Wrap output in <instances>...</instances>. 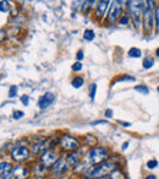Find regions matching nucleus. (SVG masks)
I'll return each instance as SVG.
<instances>
[{
    "instance_id": "nucleus-5",
    "label": "nucleus",
    "mask_w": 159,
    "mask_h": 179,
    "mask_svg": "<svg viewBox=\"0 0 159 179\" xmlns=\"http://www.w3.org/2000/svg\"><path fill=\"white\" fill-rule=\"evenodd\" d=\"M121 11H122V6L120 0H113L110 9L108 11V21L109 23H115L116 21L119 20V17L121 16Z\"/></svg>"
},
{
    "instance_id": "nucleus-16",
    "label": "nucleus",
    "mask_w": 159,
    "mask_h": 179,
    "mask_svg": "<svg viewBox=\"0 0 159 179\" xmlns=\"http://www.w3.org/2000/svg\"><path fill=\"white\" fill-rule=\"evenodd\" d=\"M97 1H98V0H85L83 6H82V11H83V13H88V11L96 5Z\"/></svg>"
},
{
    "instance_id": "nucleus-12",
    "label": "nucleus",
    "mask_w": 159,
    "mask_h": 179,
    "mask_svg": "<svg viewBox=\"0 0 159 179\" xmlns=\"http://www.w3.org/2000/svg\"><path fill=\"white\" fill-rule=\"evenodd\" d=\"M65 160H66L67 167L70 168V167H73L75 164L80 161V155H78L77 152H73V153H71V155H69L67 157H65Z\"/></svg>"
},
{
    "instance_id": "nucleus-36",
    "label": "nucleus",
    "mask_w": 159,
    "mask_h": 179,
    "mask_svg": "<svg viewBox=\"0 0 159 179\" xmlns=\"http://www.w3.org/2000/svg\"><path fill=\"white\" fill-rule=\"evenodd\" d=\"M4 37H5V31L0 30V41H2Z\"/></svg>"
},
{
    "instance_id": "nucleus-14",
    "label": "nucleus",
    "mask_w": 159,
    "mask_h": 179,
    "mask_svg": "<svg viewBox=\"0 0 159 179\" xmlns=\"http://www.w3.org/2000/svg\"><path fill=\"white\" fill-rule=\"evenodd\" d=\"M14 174L16 178H26L28 173L23 167H16L14 169Z\"/></svg>"
},
{
    "instance_id": "nucleus-42",
    "label": "nucleus",
    "mask_w": 159,
    "mask_h": 179,
    "mask_svg": "<svg viewBox=\"0 0 159 179\" xmlns=\"http://www.w3.org/2000/svg\"><path fill=\"white\" fill-rule=\"evenodd\" d=\"M101 179H104V178H101Z\"/></svg>"
},
{
    "instance_id": "nucleus-27",
    "label": "nucleus",
    "mask_w": 159,
    "mask_h": 179,
    "mask_svg": "<svg viewBox=\"0 0 159 179\" xmlns=\"http://www.w3.org/2000/svg\"><path fill=\"white\" fill-rule=\"evenodd\" d=\"M117 81H135V77L130 75H125V76H120Z\"/></svg>"
},
{
    "instance_id": "nucleus-20",
    "label": "nucleus",
    "mask_w": 159,
    "mask_h": 179,
    "mask_svg": "<svg viewBox=\"0 0 159 179\" xmlns=\"http://www.w3.org/2000/svg\"><path fill=\"white\" fill-rule=\"evenodd\" d=\"M154 23H156V28L159 33V5H156L154 8Z\"/></svg>"
},
{
    "instance_id": "nucleus-40",
    "label": "nucleus",
    "mask_w": 159,
    "mask_h": 179,
    "mask_svg": "<svg viewBox=\"0 0 159 179\" xmlns=\"http://www.w3.org/2000/svg\"><path fill=\"white\" fill-rule=\"evenodd\" d=\"M157 55H158V57H159V48H158V49H157Z\"/></svg>"
},
{
    "instance_id": "nucleus-23",
    "label": "nucleus",
    "mask_w": 159,
    "mask_h": 179,
    "mask_svg": "<svg viewBox=\"0 0 159 179\" xmlns=\"http://www.w3.org/2000/svg\"><path fill=\"white\" fill-rule=\"evenodd\" d=\"M94 32L92 30H86L85 31V33H83V38L86 39V41H93L94 39Z\"/></svg>"
},
{
    "instance_id": "nucleus-32",
    "label": "nucleus",
    "mask_w": 159,
    "mask_h": 179,
    "mask_svg": "<svg viewBox=\"0 0 159 179\" xmlns=\"http://www.w3.org/2000/svg\"><path fill=\"white\" fill-rule=\"evenodd\" d=\"M21 102L25 105H28V96H22V97H21Z\"/></svg>"
},
{
    "instance_id": "nucleus-13",
    "label": "nucleus",
    "mask_w": 159,
    "mask_h": 179,
    "mask_svg": "<svg viewBox=\"0 0 159 179\" xmlns=\"http://www.w3.org/2000/svg\"><path fill=\"white\" fill-rule=\"evenodd\" d=\"M12 172V166L9 162H2L0 163V176H6V174H11Z\"/></svg>"
},
{
    "instance_id": "nucleus-11",
    "label": "nucleus",
    "mask_w": 159,
    "mask_h": 179,
    "mask_svg": "<svg viewBox=\"0 0 159 179\" xmlns=\"http://www.w3.org/2000/svg\"><path fill=\"white\" fill-rule=\"evenodd\" d=\"M53 102H54V95L50 93V92H47L45 95L42 96L41 101H39V107H41L42 109H45L47 107H49Z\"/></svg>"
},
{
    "instance_id": "nucleus-26",
    "label": "nucleus",
    "mask_w": 159,
    "mask_h": 179,
    "mask_svg": "<svg viewBox=\"0 0 159 179\" xmlns=\"http://www.w3.org/2000/svg\"><path fill=\"white\" fill-rule=\"evenodd\" d=\"M135 90H136L137 92H141V93H143V95H148V93H149V90L147 89L146 86H143V85L136 86V87H135Z\"/></svg>"
},
{
    "instance_id": "nucleus-4",
    "label": "nucleus",
    "mask_w": 159,
    "mask_h": 179,
    "mask_svg": "<svg viewBox=\"0 0 159 179\" xmlns=\"http://www.w3.org/2000/svg\"><path fill=\"white\" fill-rule=\"evenodd\" d=\"M115 164L113 163V162H103L101 163L97 168H93V171L89 173V177L91 178H105V177H108L114 169H115Z\"/></svg>"
},
{
    "instance_id": "nucleus-22",
    "label": "nucleus",
    "mask_w": 159,
    "mask_h": 179,
    "mask_svg": "<svg viewBox=\"0 0 159 179\" xmlns=\"http://www.w3.org/2000/svg\"><path fill=\"white\" fill-rule=\"evenodd\" d=\"M142 65H143V68L145 69H151L153 65H154V59L153 58H146L145 60H143V63H142Z\"/></svg>"
},
{
    "instance_id": "nucleus-19",
    "label": "nucleus",
    "mask_w": 159,
    "mask_h": 179,
    "mask_svg": "<svg viewBox=\"0 0 159 179\" xmlns=\"http://www.w3.org/2000/svg\"><path fill=\"white\" fill-rule=\"evenodd\" d=\"M10 8H11V5H10V3L7 0H1L0 1V11L7 13L10 10Z\"/></svg>"
},
{
    "instance_id": "nucleus-34",
    "label": "nucleus",
    "mask_w": 159,
    "mask_h": 179,
    "mask_svg": "<svg viewBox=\"0 0 159 179\" xmlns=\"http://www.w3.org/2000/svg\"><path fill=\"white\" fill-rule=\"evenodd\" d=\"M82 58H83V52L78 50V53H77V60H82Z\"/></svg>"
},
{
    "instance_id": "nucleus-17",
    "label": "nucleus",
    "mask_w": 159,
    "mask_h": 179,
    "mask_svg": "<svg viewBox=\"0 0 159 179\" xmlns=\"http://www.w3.org/2000/svg\"><path fill=\"white\" fill-rule=\"evenodd\" d=\"M127 55L130 58H140L142 55V52L140 49H137V48H131L130 50L127 52Z\"/></svg>"
},
{
    "instance_id": "nucleus-8",
    "label": "nucleus",
    "mask_w": 159,
    "mask_h": 179,
    "mask_svg": "<svg viewBox=\"0 0 159 179\" xmlns=\"http://www.w3.org/2000/svg\"><path fill=\"white\" fill-rule=\"evenodd\" d=\"M58 161V157H57V153L55 152H52V151H48L45 152L44 155H42L41 157V162L44 167H49V166H53Z\"/></svg>"
},
{
    "instance_id": "nucleus-30",
    "label": "nucleus",
    "mask_w": 159,
    "mask_h": 179,
    "mask_svg": "<svg viewBox=\"0 0 159 179\" xmlns=\"http://www.w3.org/2000/svg\"><path fill=\"white\" fill-rule=\"evenodd\" d=\"M17 95V86H12L9 92V97H15Z\"/></svg>"
},
{
    "instance_id": "nucleus-25",
    "label": "nucleus",
    "mask_w": 159,
    "mask_h": 179,
    "mask_svg": "<svg viewBox=\"0 0 159 179\" xmlns=\"http://www.w3.org/2000/svg\"><path fill=\"white\" fill-rule=\"evenodd\" d=\"M96 91H97V85L96 84H92L89 86V96H91V100H94L96 97Z\"/></svg>"
},
{
    "instance_id": "nucleus-41",
    "label": "nucleus",
    "mask_w": 159,
    "mask_h": 179,
    "mask_svg": "<svg viewBox=\"0 0 159 179\" xmlns=\"http://www.w3.org/2000/svg\"><path fill=\"white\" fill-rule=\"evenodd\" d=\"M158 92H159V86H158Z\"/></svg>"
},
{
    "instance_id": "nucleus-10",
    "label": "nucleus",
    "mask_w": 159,
    "mask_h": 179,
    "mask_svg": "<svg viewBox=\"0 0 159 179\" xmlns=\"http://www.w3.org/2000/svg\"><path fill=\"white\" fill-rule=\"evenodd\" d=\"M110 1L112 0H98V6H97V11H96V15L98 17H103V16L107 14L108 11V8L110 5Z\"/></svg>"
},
{
    "instance_id": "nucleus-28",
    "label": "nucleus",
    "mask_w": 159,
    "mask_h": 179,
    "mask_svg": "<svg viewBox=\"0 0 159 179\" xmlns=\"http://www.w3.org/2000/svg\"><path fill=\"white\" fill-rule=\"evenodd\" d=\"M157 166H158V162H157L156 160H151V161L147 162V167H148L149 169H154Z\"/></svg>"
},
{
    "instance_id": "nucleus-33",
    "label": "nucleus",
    "mask_w": 159,
    "mask_h": 179,
    "mask_svg": "<svg viewBox=\"0 0 159 179\" xmlns=\"http://www.w3.org/2000/svg\"><path fill=\"white\" fill-rule=\"evenodd\" d=\"M21 117H23V113H22V112H15L14 113V119H18V118H21Z\"/></svg>"
},
{
    "instance_id": "nucleus-37",
    "label": "nucleus",
    "mask_w": 159,
    "mask_h": 179,
    "mask_svg": "<svg viewBox=\"0 0 159 179\" xmlns=\"http://www.w3.org/2000/svg\"><path fill=\"white\" fill-rule=\"evenodd\" d=\"M0 179H11V174H6V176H1Z\"/></svg>"
},
{
    "instance_id": "nucleus-24",
    "label": "nucleus",
    "mask_w": 159,
    "mask_h": 179,
    "mask_svg": "<svg viewBox=\"0 0 159 179\" xmlns=\"http://www.w3.org/2000/svg\"><path fill=\"white\" fill-rule=\"evenodd\" d=\"M44 150H45L44 144H37V145H33V147H32V151L34 153H41V152H43Z\"/></svg>"
},
{
    "instance_id": "nucleus-9",
    "label": "nucleus",
    "mask_w": 159,
    "mask_h": 179,
    "mask_svg": "<svg viewBox=\"0 0 159 179\" xmlns=\"http://www.w3.org/2000/svg\"><path fill=\"white\" fill-rule=\"evenodd\" d=\"M66 169H69V167H67L65 158H59L58 161L53 164V173L54 174H62Z\"/></svg>"
},
{
    "instance_id": "nucleus-31",
    "label": "nucleus",
    "mask_w": 159,
    "mask_h": 179,
    "mask_svg": "<svg viewBox=\"0 0 159 179\" xmlns=\"http://www.w3.org/2000/svg\"><path fill=\"white\" fill-rule=\"evenodd\" d=\"M120 3H121V6H122V8H127V9H129V6H130V4H131V0H120Z\"/></svg>"
},
{
    "instance_id": "nucleus-29",
    "label": "nucleus",
    "mask_w": 159,
    "mask_h": 179,
    "mask_svg": "<svg viewBox=\"0 0 159 179\" xmlns=\"http://www.w3.org/2000/svg\"><path fill=\"white\" fill-rule=\"evenodd\" d=\"M72 70L73 71H81L82 70V64L80 61H76L75 64H72Z\"/></svg>"
},
{
    "instance_id": "nucleus-21",
    "label": "nucleus",
    "mask_w": 159,
    "mask_h": 179,
    "mask_svg": "<svg viewBox=\"0 0 159 179\" xmlns=\"http://www.w3.org/2000/svg\"><path fill=\"white\" fill-rule=\"evenodd\" d=\"M119 25L120 26H126L129 22H130V16L129 15H121L119 17Z\"/></svg>"
},
{
    "instance_id": "nucleus-2",
    "label": "nucleus",
    "mask_w": 159,
    "mask_h": 179,
    "mask_svg": "<svg viewBox=\"0 0 159 179\" xmlns=\"http://www.w3.org/2000/svg\"><path fill=\"white\" fill-rule=\"evenodd\" d=\"M109 156V151L105 147H94L89 150L86 156V162L89 164H101L107 161Z\"/></svg>"
},
{
    "instance_id": "nucleus-1",
    "label": "nucleus",
    "mask_w": 159,
    "mask_h": 179,
    "mask_svg": "<svg viewBox=\"0 0 159 179\" xmlns=\"http://www.w3.org/2000/svg\"><path fill=\"white\" fill-rule=\"evenodd\" d=\"M154 8H156L154 0H145L142 21H143V28L147 33H151L154 23Z\"/></svg>"
},
{
    "instance_id": "nucleus-18",
    "label": "nucleus",
    "mask_w": 159,
    "mask_h": 179,
    "mask_svg": "<svg viewBox=\"0 0 159 179\" xmlns=\"http://www.w3.org/2000/svg\"><path fill=\"white\" fill-rule=\"evenodd\" d=\"M83 84H85V81H83V79H82V77H75V79L72 80V82H71L72 87H75V89H80V87H82V86H83Z\"/></svg>"
},
{
    "instance_id": "nucleus-15",
    "label": "nucleus",
    "mask_w": 159,
    "mask_h": 179,
    "mask_svg": "<svg viewBox=\"0 0 159 179\" xmlns=\"http://www.w3.org/2000/svg\"><path fill=\"white\" fill-rule=\"evenodd\" d=\"M107 179H126V177H125V174L120 171V169H114L109 176H108V178Z\"/></svg>"
},
{
    "instance_id": "nucleus-39",
    "label": "nucleus",
    "mask_w": 159,
    "mask_h": 179,
    "mask_svg": "<svg viewBox=\"0 0 159 179\" xmlns=\"http://www.w3.org/2000/svg\"><path fill=\"white\" fill-rule=\"evenodd\" d=\"M127 146H129V142H125V144H124V146H122V150H126Z\"/></svg>"
},
{
    "instance_id": "nucleus-7",
    "label": "nucleus",
    "mask_w": 159,
    "mask_h": 179,
    "mask_svg": "<svg viewBox=\"0 0 159 179\" xmlns=\"http://www.w3.org/2000/svg\"><path fill=\"white\" fill-rule=\"evenodd\" d=\"M60 144H61L62 149L67 150V151H73V150L77 149L78 145H80V142H78L73 136H69V135L64 136V137L60 140Z\"/></svg>"
},
{
    "instance_id": "nucleus-6",
    "label": "nucleus",
    "mask_w": 159,
    "mask_h": 179,
    "mask_svg": "<svg viewBox=\"0 0 159 179\" xmlns=\"http://www.w3.org/2000/svg\"><path fill=\"white\" fill-rule=\"evenodd\" d=\"M11 156L15 161L17 162H21V161H25L27 160L29 156V151L27 147L25 146H16L15 149H12L11 151Z\"/></svg>"
},
{
    "instance_id": "nucleus-38",
    "label": "nucleus",
    "mask_w": 159,
    "mask_h": 179,
    "mask_svg": "<svg viewBox=\"0 0 159 179\" xmlns=\"http://www.w3.org/2000/svg\"><path fill=\"white\" fill-rule=\"evenodd\" d=\"M146 179H157V178H156L154 176H147V177H146Z\"/></svg>"
},
{
    "instance_id": "nucleus-3",
    "label": "nucleus",
    "mask_w": 159,
    "mask_h": 179,
    "mask_svg": "<svg viewBox=\"0 0 159 179\" xmlns=\"http://www.w3.org/2000/svg\"><path fill=\"white\" fill-rule=\"evenodd\" d=\"M143 6H145V0H131L129 10H130L131 18H132L136 28H140V26H141V17H142V13H143Z\"/></svg>"
},
{
    "instance_id": "nucleus-35",
    "label": "nucleus",
    "mask_w": 159,
    "mask_h": 179,
    "mask_svg": "<svg viewBox=\"0 0 159 179\" xmlns=\"http://www.w3.org/2000/svg\"><path fill=\"white\" fill-rule=\"evenodd\" d=\"M105 115H107V117H108V118H109V117H112V115H113V112H112V110H110V109H108V110H107V112H105Z\"/></svg>"
}]
</instances>
